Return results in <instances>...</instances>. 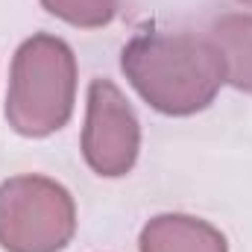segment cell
I'll return each mask as SVG.
<instances>
[{
    "label": "cell",
    "instance_id": "6da1fadb",
    "mask_svg": "<svg viewBox=\"0 0 252 252\" xmlns=\"http://www.w3.org/2000/svg\"><path fill=\"white\" fill-rule=\"evenodd\" d=\"M121 67L132 88L161 115L188 118L208 109L226 82L223 59L208 35L141 30L126 41Z\"/></svg>",
    "mask_w": 252,
    "mask_h": 252
},
{
    "label": "cell",
    "instance_id": "7a4b0ae2",
    "mask_svg": "<svg viewBox=\"0 0 252 252\" xmlns=\"http://www.w3.org/2000/svg\"><path fill=\"white\" fill-rule=\"evenodd\" d=\"M76 59L62 38L38 32L27 38L9 70L6 121L24 138H47L73 115Z\"/></svg>",
    "mask_w": 252,
    "mask_h": 252
},
{
    "label": "cell",
    "instance_id": "3957f363",
    "mask_svg": "<svg viewBox=\"0 0 252 252\" xmlns=\"http://www.w3.org/2000/svg\"><path fill=\"white\" fill-rule=\"evenodd\" d=\"M76 232L73 196L47 176H12L0 185V247L62 252Z\"/></svg>",
    "mask_w": 252,
    "mask_h": 252
},
{
    "label": "cell",
    "instance_id": "277c9868",
    "mask_svg": "<svg viewBox=\"0 0 252 252\" xmlns=\"http://www.w3.org/2000/svg\"><path fill=\"white\" fill-rule=\"evenodd\" d=\"M141 150V126L121 88L112 79H94L88 85V112L82 126L85 164L106 179L126 176Z\"/></svg>",
    "mask_w": 252,
    "mask_h": 252
},
{
    "label": "cell",
    "instance_id": "5b68a950",
    "mask_svg": "<svg viewBox=\"0 0 252 252\" xmlns=\"http://www.w3.org/2000/svg\"><path fill=\"white\" fill-rule=\"evenodd\" d=\"M141 252H229L220 229L190 214H158L138 238Z\"/></svg>",
    "mask_w": 252,
    "mask_h": 252
},
{
    "label": "cell",
    "instance_id": "8992f818",
    "mask_svg": "<svg viewBox=\"0 0 252 252\" xmlns=\"http://www.w3.org/2000/svg\"><path fill=\"white\" fill-rule=\"evenodd\" d=\"M208 38L223 59L226 82L244 94H252V15L232 12L217 18L208 30Z\"/></svg>",
    "mask_w": 252,
    "mask_h": 252
},
{
    "label": "cell",
    "instance_id": "52a82bcc",
    "mask_svg": "<svg viewBox=\"0 0 252 252\" xmlns=\"http://www.w3.org/2000/svg\"><path fill=\"white\" fill-rule=\"evenodd\" d=\"M41 6L70 27L97 30L115 21L121 0H41Z\"/></svg>",
    "mask_w": 252,
    "mask_h": 252
},
{
    "label": "cell",
    "instance_id": "ba28073f",
    "mask_svg": "<svg viewBox=\"0 0 252 252\" xmlns=\"http://www.w3.org/2000/svg\"><path fill=\"white\" fill-rule=\"evenodd\" d=\"M241 3H252V0H241Z\"/></svg>",
    "mask_w": 252,
    "mask_h": 252
}]
</instances>
